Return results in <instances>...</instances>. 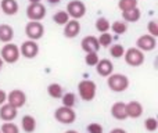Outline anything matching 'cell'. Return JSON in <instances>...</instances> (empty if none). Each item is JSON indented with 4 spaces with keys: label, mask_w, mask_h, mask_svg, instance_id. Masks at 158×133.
Here are the masks:
<instances>
[{
    "label": "cell",
    "mask_w": 158,
    "mask_h": 133,
    "mask_svg": "<svg viewBox=\"0 0 158 133\" xmlns=\"http://www.w3.org/2000/svg\"><path fill=\"white\" fill-rule=\"evenodd\" d=\"M67 13H68L69 17H72L74 19H79L82 17H85L86 14V6H85L83 2L81 0H72L67 4Z\"/></svg>",
    "instance_id": "9c48e42d"
},
{
    "label": "cell",
    "mask_w": 158,
    "mask_h": 133,
    "mask_svg": "<svg viewBox=\"0 0 158 133\" xmlns=\"http://www.w3.org/2000/svg\"><path fill=\"white\" fill-rule=\"evenodd\" d=\"M81 32V22L78 19H69L65 25H64V36L68 39H74L77 38Z\"/></svg>",
    "instance_id": "5bb4252c"
},
{
    "label": "cell",
    "mask_w": 158,
    "mask_h": 133,
    "mask_svg": "<svg viewBox=\"0 0 158 133\" xmlns=\"http://www.w3.org/2000/svg\"><path fill=\"white\" fill-rule=\"evenodd\" d=\"M78 93L83 101H92L97 93V85L90 79H83L78 83Z\"/></svg>",
    "instance_id": "7a4b0ae2"
},
{
    "label": "cell",
    "mask_w": 158,
    "mask_h": 133,
    "mask_svg": "<svg viewBox=\"0 0 158 133\" xmlns=\"http://www.w3.org/2000/svg\"><path fill=\"white\" fill-rule=\"evenodd\" d=\"M142 17V11H140L139 7L132 8V10L128 11H122V19L125 22H137Z\"/></svg>",
    "instance_id": "44dd1931"
},
{
    "label": "cell",
    "mask_w": 158,
    "mask_h": 133,
    "mask_svg": "<svg viewBox=\"0 0 158 133\" xmlns=\"http://www.w3.org/2000/svg\"><path fill=\"white\" fill-rule=\"evenodd\" d=\"M136 47L139 50H142L143 53L153 52L157 47V38H154L151 35H142L136 40Z\"/></svg>",
    "instance_id": "8fae6325"
},
{
    "label": "cell",
    "mask_w": 158,
    "mask_h": 133,
    "mask_svg": "<svg viewBox=\"0 0 158 133\" xmlns=\"http://www.w3.org/2000/svg\"><path fill=\"white\" fill-rule=\"evenodd\" d=\"M47 94L52 98H61V96L64 94V89L58 83H50L47 86Z\"/></svg>",
    "instance_id": "7402d4cb"
},
{
    "label": "cell",
    "mask_w": 158,
    "mask_h": 133,
    "mask_svg": "<svg viewBox=\"0 0 158 133\" xmlns=\"http://www.w3.org/2000/svg\"><path fill=\"white\" fill-rule=\"evenodd\" d=\"M61 103H63L64 107H71V108H74L75 104H77V96H75V93H72V92L64 93V94L61 96Z\"/></svg>",
    "instance_id": "cb8c5ba5"
},
{
    "label": "cell",
    "mask_w": 158,
    "mask_h": 133,
    "mask_svg": "<svg viewBox=\"0 0 158 133\" xmlns=\"http://www.w3.org/2000/svg\"><path fill=\"white\" fill-rule=\"evenodd\" d=\"M25 35L28 36L29 40L38 42L39 39L43 38L44 35V27L40 24V21H29L25 27Z\"/></svg>",
    "instance_id": "8992f818"
},
{
    "label": "cell",
    "mask_w": 158,
    "mask_h": 133,
    "mask_svg": "<svg viewBox=\"0 0 158 133\" xmlns=\"http://www.w3.org/2000/svg\"><path fill=\"white\" fill-rule=\"evenodd\" d=\"M19 54L22 56V57L28 58V60H32V58H35L36 56L39 54V44L38 42L35 40H25L24 43L19 46Z\"/></svg>",
    "instance_id": "ba28073f"
},
{
    "label": "cell",
    "mask_w": 158,
    "mask_h": 133,
    "mask_svg": "<svg viewBox=\"0 0 158 133\" xmlns=\"http://www.w3.org/2000/svg\"><path fill=\"white\" fill-rule=\"evenodd\" d=\"M0 133H2V132H0Z\"/></svg>",
    "instance_id": "60d3db41"
},
{
    "label": "cell",
    "mask_w": 158,
    "mask_h": 133,
    "mask_svg": "<svg viewBox=\"0 0 158 133\" xmlns=\"http://www.w3.org/2000/svg\"><path fill=\"white\" fill-rule=\"evenodd\" d=\"M14 38V29L8 24L0 25V42L2 43H10Z\"/></svg>",
    "instance_id": "d6986e66"
},
{
    "label": "cell",
    "mask_w": 158,
    "mask_h": 133,
    "mask_svg": "<svg viewBox=\"0 0 158 133\" xmlns=\"http://www.w3.org/2000/svg\"><path fill=\"white\" fill-rule=\"evenodd\" d=\"M6 100H7V94H6L4 90L0 89V106H2V104H4Z\"/></svg>",
    "instance_id": "e575fe53"
},
{
    "label": "cell",
    "mask_w": 158,
    "mask_h": 133,
    "mask_svg": "<svg viewBox=\"0 0 158 133\" xmlns=\"http://www.w3.org/2000/svg\"><path fill=\"white\" fill-rule=\"evenodd\" d=\"M112 32L117 33V35H123V33L128 31V22H125L123 19H119V21H114L111 24V28Z\"/></svg>",
    "instance_id": "603a6c76"
},
{
    "label": "cell",
    "mask_w": 158,
    "mask_h": 133,
    "mask_svg": "<svg viewBox=\"0 0 158 133\" xmlns=\"http://www.w3.org/2000/svg\"><path fill=\"white\" fill-rule=\"evenodd\" d=\"M81 47L85 53H92V52H98L100 50V44H98L97 38L93 35L85 36L81 42Z\"/></svg>",
    "instance_id": "4fadbf2b"
},
{
    "label": "cell",
    "mask_w": 158,
    "mask_h": 133,
    "mask_svg": "<svg viewBox=\"0 0 158 133\" xmlns=\"http://www.w3.org/2000/svg\"><path fill=\"white\" fill-rule=\"evenodd\" d=\"M18 115V110L15 107L10 106L8 103H4L0 106V119L4 121V122H10L14 121Z\"/></svg>",
    "instance_id": "7c38bea8"
},
{
    "label": "cell",
    "mask_w": 158,
    "mask_h": 133,
    "mask_svg": "<svg viewBox=\"0 0 158 133\" xmlns=\"http://www.w3.org/2000/svg\"><path fill=\"white\" fill-rule=\"evenodd\" d=\"M53 21H54V24H57V25H65L67 22L69 21V15L65 10H60V11H57V13H54Z\"/></svg>",
    "instance_id": "d4e9b609"
},
{
    "label": "cell",
    "mask_w": 158,
    "mask_h": 133,
    "mask_svg": "<svg viewBox=\"0 0 158 133\" xmlns=\"http://www.w3.org/2000/svg\"><path fill=\"white\" fill-rule=\"evenodd\" d=\"M111 115H112V118H115L118 121L126 119L128 118V115H126V104L122 103V101L114 103L111 106Z\"/></svg>",
    "instance_id": "2e32d148"
},
{
    "label": "cell",
    "mask_w": 158,
    "mask_h": 133,
    "mask_svg": "<svg viewBox=\"0 0 158 133\" xmlns=\"http://www.w3.org/2000/svg\"><path fill=\"white\" fill-rule=\"evenodd\" d=\"M65 133H79V132H77V131H67Z\"/></svg>",
    "instance_id": "ab89813d"
},
{
    "label": "cell",
    "mask_w": 158,
    "mask_h": 133,
    "mask_svg": "<svg viewBox=\"0 0 158 133\" xmlns=\"http://www.w3.org/2000/svg\"><path fill=\"white\" fill-rule=\"evenodd\" d=\"M0 57L4 63L7 64H14L19 60L21 54H19V47L14 43H4V46L0 50Z\"/></svg>",
    "instance_id": "3957f363"
},
{
    "label": "cell",
    "mask_w": 158,
    "mask_h": 133,
    "mask_svg": "<svg viewBox=\"0 0 158 133\" xmlns=\"http://www.w3.org/2000/svg\"><path fill=\"white\" fill-rule=\"evenodd\" d=\"M86 131H87V133H103V126L97 122H92L87 125Z\"/></svg>",
    "instance_id": "836d02e7"
},
{
    "label": "cell",
    "mask_w": 158,
    "mask_h": 133,
    "mask_svg": "<svg viewBox=\"0 0 158 133\" xmlns=\"http://www.w3.org/2000/svg\"><path fill=\"white\" fill-rule=\"evenodd\" d=\"M125 63L131 67H140L143 63H144V53L142 50H139L137 47H131L128 49L125 53Z\"/></svg>",
    "instance_id": "5b68a950"
},
{
    "label": "cell",
    "mask_w": 158,
    "mask_h": 133,
    "mask_svg": "<svg viewBox=\"0 0 158 133\" xmlns=\"http://www.w3.org/2000/svg\"><path fill=\"white\" fill-rule=\"evenodd\" d=\"M123 53H125V49H123L122 44H114V46H110V56L114 58H121L123 57Z\"/></svg>",
    "instance_id": "f1b7e54d"
},
{
    "label": "cell",
    "mask_w": 158,
    "mask_h": 133,
    "mask_svg": "<svg viewBox=\"0 0 158 133\" xmlns=\"http://www.w3.org/2000/svg\"><path fill=\"white\" fill-rule=\"evenodd\" d=\"M107 86L110 90L115 93L125 92L129 87V78L123 73H114L112 72L110 76H107Z\"/></svg>",
    "instance_id": "6da1fadb"
},
{
    "label": "cell",
    "mask_w": 158,
    "mask_h": 133,
    "mask_svg": "<svg viewBox=\"0 0 158 133\" xmlns=\"http://www.w3.org/2000/svg\"><path fill=\"white\" fill-rule=\"evenodd\" d=\"M96 71H97V73L100 76L107 78V76H110L114 72V65H112L111 60L103 58V60H98V63L96 64Z\"/></svg>",
    "instance_id": "9a60e30c"
},
{
    "label": "cell",
    "mask_w": 158,
    "mask_h": 133,
    "mask_svg": "<svg viewBox=\"0 0 158 133\" xmlns=\"http://www.w3.org/2000/svg\"><path fill=\"white\" fill-rule=\"evenodd\" d=\"M47 2H49L50 4H58V3H60L61 0H47Z\"/></svg>",
    "instance_id": "8d00e7d4"
},
{
    "label": "cell",
    "mask_w": 158,
    "mask_h": 133,
    "mask_svg": "<svg viewBox=\"0 0 158 133\" xmlns=\"http://www.w3.org/2000/svg\"><path fill=\"white\" fill-rule=\"evenodd\" d=\"M6 101H7L10 106L15 107V108L18 110L27 104V94L19 89H14L7 94V100Z\"/></svg>",
    "instance_id": "30bf717a"
},
{
    "label": "cell",
    "mask_w": 158,
    "mask_h": 133,
    "mask_svg": "<svg viewBox=\"0 0 158 133\" xmlns=\"http://www.w3.org/2000/svg\"><path fill=\"white\" fill-rule=\"evenodd\" d=\"M110 28H111V22H110L106 17H100V18L96 19V29H97L100 33L108 32Z\"/></svg>",
    "instance_id": "484cf974"
},
{
    "label": "cell",
    "mask_w": 158,
    "mask_h": 133,
    "mask_svg": "<svg viewBox=\"0 0 158 133\" xmlns=\"http://www.w3.org/2000/svg\"><path fill=\"white\" fill-rule=\"evenodd\" d=\"M3 64H4V61H3V60H2V57H0V69L3 68Z\"/></svg>",
    "instance_id": "74e56055"
},
{
    "label": "cell",
    "mask_w": 158,
    "mask_h": 133,
    "mask_svg": "<svg viewBox=\"0 0 158 133\" xmlns=\"http://www.w3.org/2000/svg\"><path fill=\"white\" fill-rule=\"evenodd\" d=\"M144 129L147 132H156L158 129V121L153 117L147 118V119L144 121Z\"/></svg>",
    "instance_id": "1f68e13d"
},
{
    "label": "cell",
    "mask_w": 158,
    "mask_h": 133,
    "mask_svg": "<svg viewBox=\"0 0 158 133\" xmlns=\"http://www.w3.org/2000/svg\"><path fill=\"white\" fill-rule=\"evenodd\" d=\"M126 115L128 118H140L143 115V106L139 103V101H129L126 104Z\"/></svg>",
    "instance_id": "e0dca14e"
},
{
    "label": "cell",
    "mask_w": 158,
    "mask_h": 133,
    "mask_svg": "<svg viewBox=\"0 0 158 133\" xmlns=\"http://www.w3.org/2000/svg\"><path fill=\"white\" fill-rule=\"evenodd\" d=\"M100 57H98L97 52H92V53H86V57H85V63L87 67H96V64L98 63Z\"/></svg>",
    "instance_id": "f546056e"
},
{
    "label": "cell",
    "mask_w": 158,
    "mask_h": 133,
    "mask_svg": "<svg viewBox=\"0 0 158 133\" xmlns=\"http://www.w3.org/2000/svg\"><path fill=\"white\" fill-rule=\"evenodd\" d=\"M0 132L2 133H19V128L15 123H13V121H10V122L3 123L2 128H0Z\"/></svg>",
    "instance_id": "4dcf8cb0"
},
{
    "label": "cell",
    "mask_w": 158,
    "mask_h": 133,
    "mask_svg": "<svg viewBox=\"0 0 158 133\" xmlns=\"http://www.w3.org/2000/svg\"><path fill=\"white\" fill-rule=\"evenodd\" d=\"M27 17L29 21H42L46 17V7L39 3H31L27 7Z\"/></svg>",
    "instance_id": "52a82bcc"
},
{
    "label": "cell",
    "mask_w": 158,
    "mask_h": 133,
    "mask_svg": "<svg viewBox=\"0 0 158 133\" xmlns=\"http://www.w3.org/2000/svg\"><path fill=\"white\" fill-rule=\"evenodd\" d=\"M147 31H148V35L154 36V38H157L158 36V22L157 21H150L147 24Z\"/></svg>",
    "instance_id": "d6a6232c"
},
{
    "label": "cell",
    "mask_w": 158,
    "mask_h": 133,
    "mask_svg": "<svg viewBox=\"0 0 158 133\" xmlns=\"http://www.w3.org/2000/svg\"><path fill=\"white\" fill-rule=\"evenodd\" d=\"M21 128L25 133H33L36 131V119L32 115H25L21 119Z\"/></svg>",
    "instance_id": "ffe728a7"
},
{
    "label": "cell",
    "mask_w": 158,
    "mask_h": 133,
    "mask_svg": "<svg viewBox=\"0 0 158 133\" xmlns=\"http://www.w3.org/2000/svg\"><path fill=\"white\" fill-rule=\"evenodd\" d=\"M0 10H3L6 15H15L19 10V4L17 0H2Z\"/></svg>",
    "instance_id": "ac0fdd59"
},
{
    "label": "cell",
    "mask_w": 158,
    "mask_h": 133,
    "mask_svg": "<svg viewBox=\"0 0 158 133\" xmlns=\"http://www.w3.org/2000/svg\"><path fill=\"white\" fill-rule=\"evenodd\" d=\"M110 133H128V132L122 128H115V129H112V131H110Z\"/></svg>",
    "instance_id": "d590c367"
},
{
    "label": "cell",
    "mask_w": 158,
    "mask_h": 133,
    "mask_svg": "<svg viewBox=\"0 0 158 133\" xmlns=\"http://www.w3.org/2000/svg\"><path fill=\"white\" fill-rule=\"evenodd\" d=\"M31 3H39V2H42V0H29Z\"/></svg>",
    "instance_id": "f35d334b"
},
{
    "label": "cell",
    "mask_w": 158,
    "mask_h": 133,
    "mask_svg": "<svg viewBox=\"0 0 158 133\" xmlns=\"http://www.w3.org/2000/svg\"><path fill=\"white\" fill-rule=\"evenodd\" d=\"M137 0H119L118 2V8L121 11H128L132 10V8H136L137 7Z\"/></svg>",
    "instance_id": "4316f807"
},
{
    "label": "cell",
    "mask_w": 158,
    "mask_h": 133,
    "mask_svg": "<svg viewBox=\"0 0 158 133\" xmlns=\"http://www.w3.org/2000/svg\"><path fill=\"white\" fill-rule=\"evenodd\" d=\"M97 40H98L100 47H110L112 44V35L108 32H103V33H100Z\"/></svg>",
    "instance_id": "83f0119b"
},
{
    "label": "cell",
    "mask_w": 158,
    "mask_h": 133,
    "mask_svg": "<svg viewBox=\"0 0 158 133\" xmlns=\"http://www.w3.org/2000/svg\"><path fill=\"white\" fill-rule=\"evenodd\" d=\"M54 118L63 125H71L77 121V112L71 107H58L54 111Z\"/></svg>",
    "instance_id": "277c9868"
}]
</instances>
